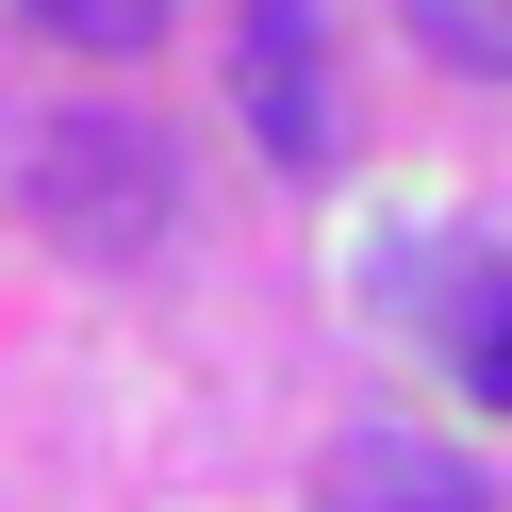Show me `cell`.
Instances as JSON below:
<instances>
[{
  "label": "cell",
  "mask_w": 512,
  "mask_h": 512,
  "mask_svg": "<svg viewBox=\"0 0 512 512\" xmlns=\"http://www.w3.org/2000/svg\"><path fill=\"white\" fill-rule=\"evenodd\" d=\"M314 512H479V463H446L430 430H347Z\"/></svg>",
  "instance_id": "cell-3"
},
{
  "label": "cell",
  "mask_w": 512,
  "mask_h": 512,
  "mask_svg": "<svg viewBox=\"0 0 512 512\" xmlns=\"http://www.w3.org/2000/svg\"><path fill=\"white\" fill-rule=\"evenodd\" d=\"M413 50H446L463 83H512V0H397Z\"/></svg>",
  "instance_id": "cell-5"
},
{
  "label": "cell",
  "mask_w": 512,
  "mask_h": 512,
  "mask_svg": "<svg viewBox=\"0 0 512 512\" xmlns=\"http://www.w3.org/2000/svg\"><path fill=\"white\" fill-rule=\"evenodd\" d=\"M232 100H248L265 166H331V34H314V0H248L232 17Z\"/></svg>",
  "instance_id": "cell-2"
},
{
  "label": "cell",
  "mask_w": 512,
  "mask_h": 512,
  "mask_svg": "<svg viewBox=\"0 0 512 512\" xmlns=\"http://www.w3.org/2000/svg\"><path fill=\"white\" fill-rule=\"evenodd\" d=\"M34 232L50 248H83V265H149V248L182 232V166H166V133L149 116H50V149H34Z\"/></svg>",
  "instance_id": "cell-1"
},
{
  "label": "cell",
  "mask_w": 512,
  "mask_h": 512,
  "mask_svg": "<svg viewBox=\"0 0 512 512\" xmlns=\"http://www.w3.org/2000/svg\"><path fill=\"white\" fill-rule=\"evenodd\" d=\"M446 364H463V397L512 413V281L496 265H446Z\"/></svg>",
  "instance_id": "cell-4"
},
{
  "label": "cell",
  "mask_w": 512,
  "mask_h": 512,
  "mask_svg": "<svg viewBox=\"0 0 512 512\" xmlns=\"http://www.w3.org/2000/svg\"><path fill=\"white\" fill-rule=\"evenodd\" d=\"M34 34H67V50H149L166 34V0H17Z\"/></svg>",
  "instance_id": "cell-6"
}]
</instances>
